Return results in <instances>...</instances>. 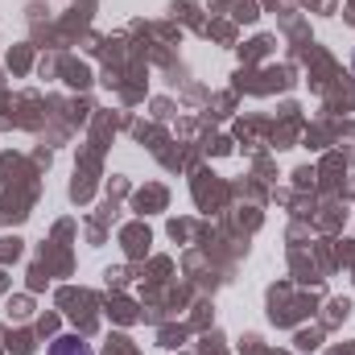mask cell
I'll use <instances>...</instances> for the list:
<instances>
[{
	"label": "cell",
	"instance_id": "6da1fadb",
	"mask_svg": "<svg viewBox=\"0 0 355 355\" xmlns=\"http://www.w3.org/2000/svg\"><path fill=\"white\" fill-rule=\"evenodd\" d=\"M50 355H95V352H91V343H83L79 335H62V339L50 343Z\"/></svg>",
	"mask_w": 355,
	"mask_h": 355
}]
</instances>
